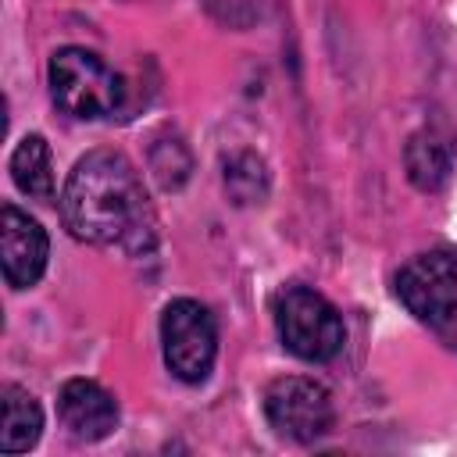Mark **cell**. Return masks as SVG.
I'll use <instances>...</instances> for the list:
<instances>
[{
	"label": "cell",
	"mask_w": 457,
	"mask_h": 457,
	"mask_svg": "<svg viewBox=\"0 0 457 457\" xmlns=\"http://www.w3.org/2000/svg\"><path fill=\"white\" fill-rule=\"evenodd\" d=\"M407 175L418 189H439L450 175V146L436 132H418L407 143Z\"/></svg>",
	"instance_id": "11"
},
{
	"label": "cell",
	"mask_w": 457,
	"mask_h": 457,
	"mask_svg": "<svg viewBox=\"0 0 457 457\" xmlns=\"http://www.w3.org/2000/svg\"><path fill=\"white\" fill-rule=\"evenodd\" d=\"M57 414L64 428L86 443L107 439L118 428V403L93 378H68L57 393Z\"/></svg>",
	"instance_id": "8"
},
{
	"label": "cell",
	"mask_w": 457,
	"mask_h": 457,
	"mask_svg": "<svg viewBox=\"0 0 457 457\" xmlns=\"http://www.w3.org/2000/svg\"><path fill=\"white\" fill-rule=\"evenodd\" d=\"M271 311L282 346L307 364L332 361L346 343L339 311L307 286H282L271 300Z\"/></svg>",
	"instance_id": "2"
},
{
	"label": "cell",
	"mask_w": 457,
	"mask_h": 457,
	"mask_svg": "<svg viewBox=\"0 0 457 457\" xmlns=\"http://www.w3.org/2000/svg\"><path fill=\"white\" fill-rule=\"evenodd\" d=\"M4 400V418H0V450L4 453H21L29 446H36L39 432H43V411L36 403L32 393H25L21 386H4L0 393Z\"/></svg>",
	"instance_id": "9"
},
{
	"label": "cell",
	"mask_w": 457,
	"mask_h": 457,
	"mask_svg": "<svg viewBox=\"0 0 457 457\" xmlns=\"http://www.w3.org/2000/svg\"><path fill=\"white\" fill-rule=\"evenodd\" d=\"M11 179L32 200L54 196V161L43 136H25L11 154Z\"/></svg>",
	"instance_id": "10"
},
{
	"label": "cell",
	"mask_w": 457,
	"mask_h": 457,
	"mask_svg": "<svg viewBox=\"0 0 457 457\" xmlns=\"http://www.w3.org/2000/svg\"><path fill=\"white\" fill-rule=\"evenodd\" d=\"M396 296L418 321L446 325L457 314V257L446 250L411 257L396 271Z\"/></svg>",
	"instance_id": "6"
},
{
	"label": "cell",
	"mask_w": 457,
	"mask_h": 457,
	"mask_svg": "<svg viewBox=\"0 0 457 457\" xmlns=\"http://www.w3.org/2000/svg\"><path fill=\"white\" fill-rule=\"evenodd\" d=\"M264 414L271 428L296 443H314L332 428V396L321 382L303 375H282L264 389Z\"/></svg>",
	"instance_id": "5"
},
{
	"label": "cell",
	"mask_w": 457,
	"mask_h": 457,
	"mask_svg": "<svg viewBox=\"0 0 457 457\" xmlns=\"http://www.w3.org/2000/svg\"><path fill=\"white\" fill-rule=\"evenodd\" d=\"M64 228L93 246L139 253L154 243V207L139 171L118 150H93L75 161L61 189Z\"/></svg>",
	"instance_id": "1"
},
{
	"label": "cell",
	"mask_w": 457,
	"mask_h": 457,
	"mask_svg": "<svg viewBox=\"0 0 457 457\" xmlns=\"http://www.w3.org/2000/svg\"><path fill=\"white\" fill-rule=\"evenodd\" d=\"M54 104L71 118H104L121 104V79L86 46H61L46 68Z\"/></svg>",
	"instance_id": "3"
},
{
	"label": "cell",
	"mask_w": 457,
	"mask_h": 457,
	"mask_svg": "<svg viewBox=\"0 0 457 457\" xmlns=\"http://www.w3.org/2000/svg\"><path fill=\"white\" fill-rule=\"evenodd\" d=\"M50 257V239L43 225L25 214L14 204L0 207V261H4V278L11 289H29L39 282L46 271Z\"/></svg>",
	"instance_id": "7"
},
{
	"label": "cell",
	"mask_w": 457,
	"mask_h": 457,
	"mask_svg": "<svg viewBox=\"0 0 457 457\" xmlns=\"http://www.w3.org/2000/svg\"><path fill=\"white\" fill-rule=\"evenodd\" d=\"M161 350L164 364L182 382H204L218 357L214 314L189 296H179L161 314Z\"/></svg>",
	"instance_id": "4"
}]
</instances>
